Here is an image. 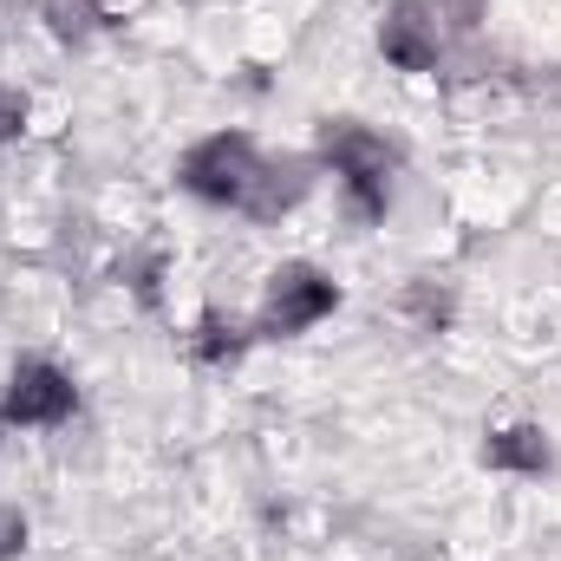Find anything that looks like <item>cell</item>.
Wrapping results in <instances>:
<instances>
[{"label":"cell","instance_id":"10","mask_svg":"<svg viewBox=\"0 0 561 561\" xmlns=\"http://www.w3.org/2000/svg\"><path fill=\"white\" fill-rule=\"evenodd\" d=\"M431 13H437L444 26H457V33H477L483 13H490V0H431Z\"/></svg>","mask_w":561,"mask_h":561},{"label":"cell","instance_id":"12","mask_svg":"<svg viewBox=\"0 0 561 561\" xmlns=\"http://www.w3.org/2000/svg\"><path fill=\"white\" fill-rule=\"evenodd\" d=\"M20 549H26V516L13 503H0V561H13Z\"/></svg>","mask_w":561,"mask_h":561},{"label":"cell","instance_id":"11","mask_svg":"<svg viewBox=\"0 0 561 561\" xmlns=\"http://www.w3.org/2000/svg\"><path fill=\"white\" fill-rule=\"evenodd\" d=\"M26 131V92L20 85H0V150Z\"/></svg>","mask_w":561,"mask_h":561},{"label":"cell","instance_id":"9","mask_svg":"<svg viewBox=\"0 0 561 561\" xmlns=\"http://www.w3.org/2000/svg\"><path fill=\"white\" fill-rule=\"evenodd\" d=\"M249 346V333L242 327H222V320H203V340H196V353L203 359H236Z\"/></svg>","mask_w":561,"mask_h":561},{"label":"cell","instance_id":"3","mask_svg":"<svg viewBox=\"0 0 561 561\" xmlns=\"http://www.w3.org/2000/svg\"><path fill=\"white\" fill-rule=\"evenodd\" d=\"M333 307H340V280L320 275L313 262H280L275 275H268V287H262V313H255V333H262V340L307 333V327H320Z\"/></svg>","mask_w":561,"mask_h":561},{"label":"cell","instance_id":"1","mask_svg":"<svg viewBox=\"0 0 561 561\" xmlns=\"http://www.w3.org/2000/svg\"><path fill=\"white\" fill-rule=\"evenodd\" d=\"M320 163L340 176V190H346V203H353L359 216H386L399 157H392V144L379 138L373 125H359V118H327V125H320Z\"/></svg>","mask_w":561,"mask_h":561},{"label":"cell","instance_id":"2","mask_svg":"<svg viewBox=\"0 0 561 561\" xmlns=\"http://www.w3.org/2000/svg\"><path fill=\"white\" fill-rule=\"evenodd\" d=\"M262 170H268V157H262V144L249 138V131H216V138H203V144L183 150L176 183H183L190 196L216 203V209H249Z\"/></svg>","mask_w":561,"mask_h":561},{"label":"cell","instance_id":"5","mask_svg":"<svg viewBox=\"0 0 561 561\" xmlns=\"http://www.w3.org/2000/svg\"><path fill=\"white\" fill-rule=\"evenodd\" d=\"M379 53L399 72H437V59H444V20L431 13V0H392L386 7Z\"/></svg>","mask_w":561,"mask_h":561},{"label":"cell","instance_id":"4","mask_svg":"<svg viewBox=\"0 0 561 561\" xmlns=\"http://www.w3.org/2000/svg\"><path fill=\"white\" fill-rule=\"evenodd\" d=\"M79 412V386L66 366L53 359H20L7 392H0V419L20 424V431H46V424H66Z\"/></svg>","mask_w":561,"mask_h":561},{"label":"cell","instance_id":"6","mask_svg":"<svg viewBox=\"0 0 561 561\" xmlns=\"http://www.w3.org/2000/svg\"><path fill=\"white\" fill-rule=\"evenodd\" d=\"M313 170H320V157H268V170H262V183H255V196H249L242 216L249 222H280L313 190Z\"/></svg>","mask_w":561,"mask_h":561},{"label":"cell","instance_id":"7","mask_svg":"<svg viewBox=\"0 0 561 561\" xmlns=\"http://www.w3.org/2000/svg\"><path fill=\"white\" fill-rule=\"evenodd\" d=\"M483 463H490V470H510V477H549L556 444H549L542 424H503V431H490Z\"/></svg>","mask_w":561,"mask_h":561},{"label":"cell","instance_id":"8","mask_svg":"<svg viewBox=\"0 0 561 561\" xmlns=\"http://www.w3.org/2000/svg\"><path fill=\"white\" fill-rule=\"evenodd\" d=\"M39 13H46L53 39H66V46H85L105 26V0H39Z\"/></svg>","mask_w":561,"mask_h":561}]
</instances>
